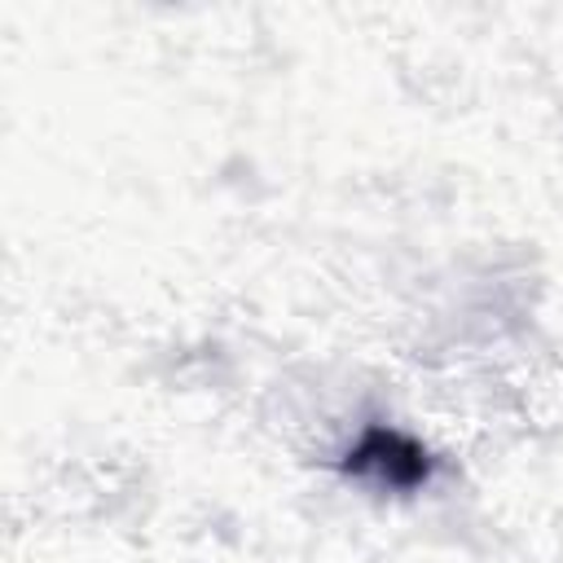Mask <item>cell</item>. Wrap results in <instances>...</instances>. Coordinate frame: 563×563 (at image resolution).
<instances>
[{"label":"cell","instance_id":"6da1fadb","mask_svg":"<svg viewBox=\"0 0 563 563\" xmlns=\"http://www.w3.org/2000/svg\"><path fill=\"white\" fill-rule=\"evenodd\" d=\"M339 466H343V475H352L361 484H374V488H387V493H413L435 471L431 453L396 427H365L361 440L343 453Z\"/></svg>","mask_w":563,"mask_h":563}]
</instances>
